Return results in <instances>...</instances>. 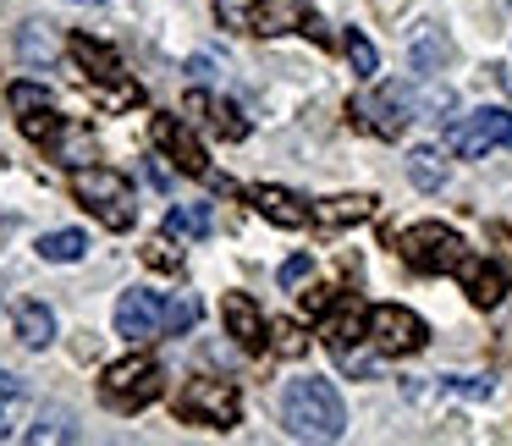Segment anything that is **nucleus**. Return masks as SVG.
I'll use <instances>...</instances> for the list:
<instances>
[{
	"instance_id": "f257e3e1",
	"label": "nucleus",
	"mask_w": 512,
	"mask_h": 446,
	"mask_svg": "<svg viewBox=\"0 0 512 446\" xmlns=\"http://www.w3.org/2000/svg\"><path fill=\"white\" fill-rule=\"evenodd\" d=\"M281 424H287V435H298V441H342L347 408H342L331 380L309 375V380H292L287 386V397H281Z\"/></svg>"
},
{
	"instance_id": "f03ea898",
	"label": "nucleus",
	"mask_w": 512,
	"mask_h": 446,
	"mask_svg": "<svg viewBox=\"0 0 512 446\" xmlns=\"http://www.w3.org/2000/svg\"><path fill=\"white\" fill-rule=\"evenodd\" d=\"M160 391H166V375H160V364L144 353L122 358V364H111L100 375V402L111 413H144Z\"/></svg>"
},
{
	"instance_id": "7ed1b4c3",
	"label": "nucleus",
	"mask_w": 512,
	"mask_h": 446,
	"mask_svg": "<svg viewBox=\"0 0 512 446\" xmlns=\"http://www.w3.org/2000/svg\"><path fill=\"white\" fill-rule=\"evenodd\" d=\"M72 193H78L83 210H94V215H100V226H111V232H127V226H133V215H138L133 188H127L122 171L83 166V171H72Z\"/></svg>"
},
{
	"instance_id": "20e7f679",
	"label": "nucleus",
	"mask_w": 512,
	"mask_h": 446,
	"mask_svg": "<svg viewBox=\"0 0 512 446\" xmlns=\"http://www.w3.org/2000/svg\"><path fill=\"white\" fill-rule=\"evenodd\" d=\"M397 254L408 259V270H419V276H446V270H457L468 259V248H463V237H457L452 226L419 221V226H408V232L397 237Z\"/></svg>"
},
{
	"instance_id": "39448f33",
	"label": "nucleus",
	"mask_w": 512,
	"mask_h": 446,
	"mask_svg": "<svg viewBox=\"0 0 512 446\" xmlns=\"http://www.w3.org/2000/svg\"><path fill=\"white\" fill-rule=\"evenodd\" d=\"M177 419L182 424H204V430H232L243 419V397H237L232 380H188L177 391Z\"/></svg>"
},
{
	"instance_id": "423d86ee",
	"label": "nucleus",
	"mask_w": 512,
	"mask_h": 446,
	"mask_svg": "<svg viewBox=\"0 0 512 446\" xmlns=\"http://www.w3.org/2000/svg\"><path fill=\"white\" fill-rule=\"evenodd\" d=\"M490 149H512V111L485 105V111H468L446 127V155L457 160H479Z\"/></svg>"
},
{
	"instance_id": "0eeeda50",
	"label": "nucleus",
	"mask_w": 512,
	"mask_h": 446,
	"mask_svg": "<svg viewBox=\"0 0 512 446\" xmlns=\"http://www.w3.org/2000/svg\"><path fill=\"white\" fill-rule=\"evenodd\" d=\"M424 342H430V325L413 309H402V303H375V309H369V347H375V353L408 358V353H419Z\"/></svg>"
},
{
	"instance_id": "6e6552de",
	"label": "nucleus",
	"mask_w": 512,
	"mask_h": 446,
	"mask_svg": "<svg viewBox=\"0 0 512 446\" xmlns=\"http://www.w3.org/2000/svg\"><path fill=\"white\" fill-rule=\"evenodd\" d=\"M353 116H358V127H369L375 138H402L408 122L419 116V100H413L408 83H386V89H375L369 100H358Z\"/></svg>"
},
{
	"instance_id": "1a4fd4ad",
	"label": "nucleus",
	"mask_w": 512,
	"mask_h": 446,
	"mask_svg": "<svg viewBox=\"0 0 512 446\" xmlns=\"http://www.w3.org/2000/svg\"><path fill=\"white\" fill-rule=\"evenodd\" d=\"M116 336L127 347H149L155 336H166V298L149 287H127L116 298Z\"/></svg>"
},
{
	"instance_id": "9d476101",
	"label": "nucleus",
	"mask_w": 512,
	"mask_h": 446,
	"mask_svg": "<svg viewBox=\"0 0 512 446\" xmlns=\"http://www.w3.org/2000/svg\"><path fill=\"white\" fill-rule=\"evenodd\" d=\"M149 133H155V149L171 160V166H182L188 177H199V182L215 177L210 155H204V144L188 133V122H177V116H155V127H149Z\"/></svg>"
},
{
	"instance_id": "9b49d317",
	"label": "nucleus",
	"mask_w": 512,
	"mask_h": 446,
	"mask_svg": "<svg viewBox=\"0 0 512 446\" xmlns=\"http://www.w3.org/2000/svg\"><path fill=\"white\" fill-rule=\"evenodd\" d=\"M221 320H226V331L237 336L243 353H265V347H270V325H265V314H259V303L248 298V292H226V298H221Z\"/></svg>"
},
{
	"instance_id": "f8f14e48",
	"label": "nucleus",
	"mask_w": 512,
	"mask_h": 446,
	"mask_svg": "<svg viewBox=\"0 0 512 446\" xmlns=\"http://www.w3.org/2000/svg\"><path fill=\"white\" fill-rule=\"evenodd\" d=\"M309 23H314V12L303 6V0H254L243 12V28L248 34H292V28H303L309 34Z\"/></svg>"
},
{
	"instance_id": "ddd939ff",
	"label": "nucleus",
	"mask_w": 512,
	"mask_h": 446,
	"mask_svg": "<svg viewBox=\"0 0 512 446\" xmlns=\"http://www.w3.org/2000/svg\"><path fill=\"white\" fill-rule=\"evenodd\" d=\"M248 199H254V210L265 215L270 226H287V232H298V226H309V221H314V204H303L292 188H276V182L254 188Z\"/></svg>"
},
{
	"instance_id": "4468645a",
	"label": "nucleus",
	"mask_w": 512,
	"mask_h": 446,
	"mask_svg": "<svg viewBox=\"0 0 512 446\" xmlns=\"http://www.w3.org/2000/svg\"><path fill=\"white\" fill-rule=\"evenodd\" d=\"M457 276H463V292L474 309H496L501 298H507V270L496 265V259H474L468 254L463 265H457Z\"/></svg>"
},
{
	"instance_id": "2eb2a0df",
	"label": "nucleus",
	"mask_w": 512,
	"mask_h": 446,
	"mask_svg": "<svg viewBox=\"0 0 512 446\" xmlns=\"http://www.w3.org/2000/svg\"><path fill=\"white\" fill-rule=\"evenodd\" d=\"M369 336V314L358 309V303H342V309H325V325H320V342L331 347L336 358L353 353L358 342Z\"/></svg>"
},
{
	"instance_id": "dca6fc26",
	"label": "nucleus",
	"mask_w": 512,
	"mask_h": 446,
	"mask_svg": "<svg viewBox=\"0 0 512 446\" xmlns=\"http://www.w3.org/2000/svg\"><path fill=\"white\" fill-rule=\"evenodd\" d=\"M67 50H72V61H78L94 83H122V56H116L111 45H100V39H89V34H72Z\"/></svg>"
},
{
	"instance_id": "f3484780",
	"label": "nucleus",
	"mask_w": 512,
	"mask_h": 446,
	"mask_svg": "<svg viewBox=\"0 0 512 446\" xmlns=\"http://www.w3.org/2000/svg\"><path fill=\"white\" fill-rule=\"evenodd\" d=\"M375 215V199L369 193H342V199H325L314 204V226H325V232H342V226H358Z\"/></svg>"
},
{
	"instance_id": "a211bd4d",
	"label": "nucleus",
	"mask_w": 512,
	"mask_h": 446,
	"mask_svg": "<svg viewBox=\"0 0 512 446\" xmlns=\"http://www.w3.org/2000/svg\"><path fill=\"white\" fill-rule=\"evenodd\" d=\"M188 111H193V116H204V122H210L221 138H232V144H237V138H248V122H243V111H237L232 100H210V94H188Z\"/></svg>"
},
{
	"instance_id": "6ab92c4d",
	"label": "nucleus",
	"mask_w": 512,
	"mask_h": 446,
	"mask_svg": "<svg viewBox=\"0 0 512 446\" xmlns=\"http://www.w3.org/2000/svg\"><path fill=\"white\" fill-rule=\"evenodd\" d=\"M12 325H17V342L23 347H50L56 342V314H50V303H17V314H12Z\"/></svg>"
},
{
	"instance_id": "aec40b11",
	"label": "nucleus",
	"mask_w": 512,
	"mask_h": 446,
	"mask_svg": "<svg viewBox=\"0 0 512 446\" xmlns=\"http://www.w3.org/2000/svg\"><path fill=\"white\" fill-rule=\"evenodd\" d=\"M446 177H452V160H446L435 144H419V149L408 155V182H413V188L441 193V188H446Z\"/></svg>"
},
{
	"instance_id": "412c9836",
	"label": "nucleus",
	"mask_w": 512,
	"mask_h": 446,
	"mask_svg": "<svg viewBox=\"0 0 512 446\" xmlns=\"http://www.w3.org/2000/svg\"><path fill=\"white\" fill-rule=\"evenodd\" d=\"M166 232L171 237H210L215 232V210H210V204H171V210H166Z\"/></svg>"
},
{
	"instance_id": "4be33fe9",
	"label": "nucleus",
	"mask_w": 512,
	"mask_h": 446,
	"mask_svg": "<svg viewBox=\"0 0 512 446\" xmlns=\"http://www.w3.org/2000/svg\"><path fill=\"white\" fill-rule=\"evenodd\" d=\"M83 254H89V237L83 232H45L39 237V259H50V265H78Z\"/></svg>"
},
{
	"instance_id": "5701e85b",
	"label": "nucleus",
	"mask_w": 512,
	"mask_h": 446,
	"mask_svg": "<svg viewBox=\"0 0 512 446\" xmlns=\"http://www.w3.org/2000/svg\"><path fill=\"white\" fill-rule=\"evenodd\" d=\"M342 50H347V61H353V72H358V78H375V72H380L375 45H369V39L358 34V28H347V34H342Z\"/></svg>"
},
{
	"instance_id": "b1692460",
	"label": "nucleus",
	"mask_w": 512,
	"mask_h": 446,
	"mask_svg": "<svg viewBox=\"0 0 512 446\" xmlns=\"http://www.w3.org/2000/svg\"><path fill=\"white\" fill-rule=\"evenodd\" d=\"M270 347H276L281 358H303V353H309V336H303L298 320H276V325H270Z\"/></svg>"
},
{
	"instance_id": "393cba45",
	"label": "nucleus",
	"mask_w": 512,
	"mask_h": 446,
	"mask_svg": "<svg viewBox=\"0 0 512 446\" xmlns=\"http://www.w3.org/2000/svg\"><path fill=\"white\" fill-rule=\"evenodd\" d=\"M193 325H199V298H193V292H182V298H166V331L182 336V331H193Z\"/></svg>"
},
{
	"instance_id": "a878e982",
	"label": "nucleus",
	"mask_w": 512,
	"mask_h": 446,
	"mask_svg": "<svg viewBox=\"0 0 512 446\" xmlns=\"http://www.w3.org/2000/svg\"><path fill=\"white\" fill-rule=\"evenodd\" d=\"M17 122H23V133L34 138V144H56V138H61V116L50 111V105H45V111H28V116H17Z\"/></svg>"
},
{
	"instance_id": "bb28decb",
	"label": "nucleus",
	"mask_w": 512,
	"mask_h": 446,
	"mask_svg": "<svg viewBox=\"0 0 512 446\" xmlns=\"http://www.w3.org/2000/svg\"><path fill=\"white\" fill-rule=\"evenodd\" d=\"M6 105H12L17 116H28V111H45L50 94L39 89V83H12V89H6Z\"/></svg>"
},
{
	"instance_id": "cd10ccee",
	"label": "nucleus",
	"mask_w": 512,
	"mask_h": 446,
	"mask_svg": "<svg viewBox=\"0 0 512 446\" xmlns=\"http://www.w3.org/2000/svg\"><path fill=\"white\" fill-rule=\"evenodd\" d=\"M144 265H155V270H182V248H171V232H166V237H149V243H144Z\"/></svg>"
},
{
	"instance_id": "c85d7f7f",
	"label": "nucleus",
	"mask_w": 512,
	"mask_h": 446,
	"mask_svg": "<svg viewBox=\"0 0 512 446\" xmlns=\"http://www.w3.org/2000/svg\"><path fill=\"white\" fill-rule=\"evenodd\" d=\"M23 408H28L23 391H0V441H12V435H17V424H23Z\"/></svg>"
},
{
	"instance_id": "c756f323",
	"label": "nucleus",
	"mask_w": 512,
	"mask_h": 446,
	"mask_svg": "<svg viewBox=\"0 0 512 446\" xmlns=\"http://www.w3.org/2000/svg\"><path fill=\"white\" fill-rule=\"evenodd\" d=\"M309 270H314V259H309V254H292L287 265L276 270V281H281V287H298V281H309Z\"/></svg>"
},
{
	"instance_id": "7c9ffc66",
	"label": "nucleus",
	"mask_w": 512,
	"mask_h": 446,
	"mask_svg": "<svg viewBox=\"0 0 512 446\" xmlns=\"http://www.w3.org/2000/svg\"><path fill=\"white\" fill-rule=\"evenodd\" d=\"M50 50H56V45H50V34H39V23H28V34H23V56H28V61H39V56L50 61Z\"/></svg>"
},
{
	"instance_id": "2f4dec72",
	"label": "nucleus",
	"mask_w": 512,
	"mask_h": 446,
	"mask_svg": "<svg viewBox=\"0 0 512 446\" xmlns=\"http://www.w3.org/2000/svg\"><path fill=\"white\" fill-rule=\"evenodd\" d=\"M0 391H23V380H17L12 369H0Z\"/></svg>"
}]
</instances>
